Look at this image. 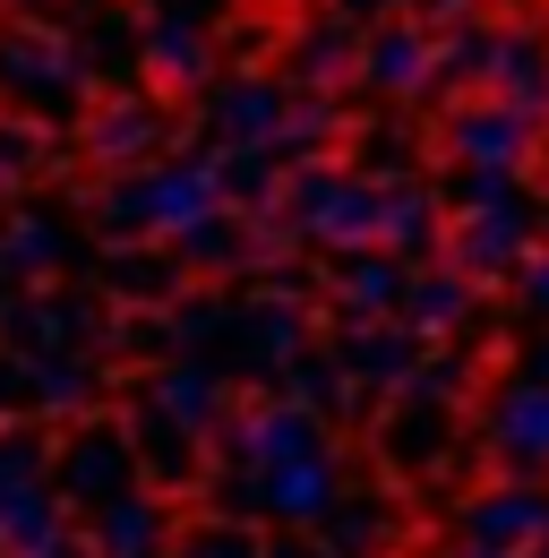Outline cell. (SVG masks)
Returning <instances> with one entry per match:
<instances>
[{"instance_id": "obj_1", "label": "cell", "mask_w": 549, "mask_h": 558, "mask_svg": "<svg viewBox=\"0 0 549 558\" xmlns=\"http://www.w3.org/2000/svg\"><path fill=\"white\" fill-rule=\"evenodd\" d=\"M223 163L215 155H198V163H146V172H121L112 190H103V223L121 232V241H181L190 223H206V215H223Z\"/></svg>"}, {"instance_id": "obj_2", "label": "cell", "mask_w": 549, "mask_h": 558, "mask_svg": "<svg viewBox=\"0 0 549 558\" xmlns=\"http://www.w3.org/2000/svg\"><path fill=\"white\" fill-rule=\"evenodd\" d=\"M533 258V207L515 198L507 172H464V207H455V267L464 276H515Z\"/></svg>"}, {"instance_id": "obj_3", "label": "cell", "mask_w": 549, "mask_h": 558, "mask_svg": "<svg viewBox=\"0 0 549 558\" xmlns=\"http://www.w3.org/2000/svg\"><path fill=\"white\" fill-rule=\"evenodd\" d=\"M549 542V489L541 482H489L455 507V550L464 558H533Z\"/></svg>"}, {"instance_id": "obj_4", "label": "cell", "mask_w": 549, "mask_h": 558, "mask_svg": "<svg viewBox=\"0 0 549 558\" xmlns=\"http://www.w3.org/2000/svg\"><path fill=\"white\" fill-rule=\"evenodd\" d=\"M232 498L249 507V515H267V524H318L327 507H335L343 489V456L335 447H309V456H283V464H258V473H223Z\"/></svg>"}, {"instance_id": "obj_5", "label": "cell", "mask_w": 549, "mask_h": 558, "mask_svg": "<svg viewBox=\"0 0 549 558\" xmlns=\"http://www.w3.org/2000/svg\"><path fill=\"white\" fill-rule=\"evenodd\" d=\"M378 207H387V181H361V172H301L292 181V223L318 250H378Z\"/></svg>"}, {"instance_id": "obj_6", "label": "cell", "mask_w": 549, "mask_h": 558, "mask_svg": "<svg viewBox=\"0 0 549 558\" xmlns=\"http://www.w3.org/2000/svg\"><path fill=\"white\" fill-rule=\"evenodd\" d=\"M52 489H61L69 507H103V498H121L137 489V438L130 421H77L61 438V456H52Z\"/></svg>"}, {"instance_id": "obj_7", "label": "cell", "mask_w": 549, "mask_h": 558, "mask_svg": "<svg viewBox=\"0 0 549 558\" xmlns=\"http://www.w3.org/2000/svg\"><path fill=\"white\" fill-rule=\"evenodd\" d=\"M480 447H489V464H507L515 482H549V378L498 387L489 413H480Z\"/></svg>"}, {"instance_id": "obj_8", "label": "cell", "mask_w": 549, "mask_h": 558, "mask_svg": "<svg viewBox=\"0 0 549 558\" xmlns=\"http://www.w3.org/2000/svg\"><path fill=\"white\" fill-rule=\"evenodd\" d=\"M137 404H146L155 421H172V429H190L198 447H206V438H223V421H232V396H223V378L206 369L198 352H181L172 369H155V387H146Z\"/></svg>"}, {"instance_id": "obj_9", "label": "cell", "mask_w": 549, "mask_h": 558, "mask_svg": "<svg viewBox=\"0 0 549 558\" xmlns=\"http://www.w3.org/2000/svg\"><path fill=\"white\" fill-rule=\"evenodd\" d=\"M77 86H86V70L61 44H44V35H9L0 44V95H17L26 112H61V104H77Z\"/></svg>"}, {"instance_id": "obj_10", "label": "cell", "mask_w": 549, "mask_h": 558, "mask_svg": "<svg viewBox=\"0 0 549 558\" xmlns=\"http://www.w3.org/2000/svg\"><path fill=\"white\" fill-rule=\"evenodd\" d=\"M181 542V524H172V507H163V489H121V498H103L95 507V550L103 558H172Z\"/></svg>"}, {"instance_id": "obj_11", "label": "cell", "mask_w": 549, "mask_h": 558, "mask_svg": "<svg viewBox=\"0 0 549 558\" xmlns=\"http://www.w3.org/2000/svg\"><path fill=\"white\" fill-rule=\"evenodd\" d=\"M447 146H455L464 172H515L533 155V112H515V104H464L447 121Z\"/></svg>"}, {"instance_id": "obj_12", "label": "cell", "mask_w": 549, "mask_h": 558, "mask_svg": "<svg viewBox=\"0 0 549 558\" xmlns=\"http://www.w3.org/2000/svg\"><path fill=\"white\" fill-rule=\"evenodd\" d=\"M206 121H215V138H232V146H274L292 130V104H283L274 77H241V86H215Z\"/></svg>"}, {"instance_id": "obj_13", "label": "cell", "mask_w": 549, "mask_h": 558, "mask_svg": "<svg viewBox=\"0 0 549 558\" xmlns=\"http://www.w3.org/2000/svg\"><path fill=\"white\" fill-rule=\"evenodd\" d=\"M361 77H369L378 95H420V86L438 77V44H429V26H412V17L378 26L369 52H361Z\"/></svg>"}, {"instance_id": "obj_14", "label": "cell", "mask_w": 549, "mask_h": 558, "mask_svg": "<svg viewBox=\"0 0 549 558\" xmlns=\"http://www.w3.org/2000/svg\"><path fill=\"white\" fill-rule=\"evenodd\" d=\"M387 464H404V473H438V464H455V429H447V404H429V396H395V413H387Z\"/></svg>"}, {"instance_id": "obj_15", "label": "cell", "mask_w": 549, "mask_h": 558, "mask_svg": "<svg viewBox=\"0 0 549 558\" xmlns=\"http://www.w3.org/2000/svg\"><path fill=\"white\" fill-rule=\"evenodd\" d=\"M69 542V498L52 482L17 489L9 507H0V558H52Z\"/></svg>"}, {"instance_id": "obj_16", "label": "cell", "mask_w": 549, "mask_h": 558, "mask_svg": "<svg viewBox=\"0 0 549 558\" xmlns=\"http://www.w3.org/2000/svg\"><path fill=\"white\" fill-rule=\"evenodd\" d=\"M232 352H241L258 378L292 369V361H301V310H292V301H249V310L232 318Z\"/></svg>"}, {"instance_id": "obj_17", "label": "cell", "mask_w": 549, "mask_h": 558, "mask_svg": "<svg viewBox=\"0 0 549 558\" xmlns=\"http://www.w3.org/2000/svg\"><path fill=\"white\" fill-rule=\"evenodd\" d=\"M387 542H395V507H387V498L343 489L335 507L318 515V550H327V558H378Z\"/></svg>"}, {"instance_id": "obj_18", "label": "cell", "mask_w": 549, "mask_h": 558, "mask_svg": "<svg viewBox=\"0 0 549 558\" xmlns=\"http://www.w3.org/2000/svg\"><path fill=\"white\" fill-rule=\"evenodd\" d=\"M26 404L35 413H69V421H86L95 413V361L69 344V352H35L26 361Z\"/></svg>"}, {"instance_id": "obj_19", "label": "cell", "mask_w": 549, "mask_h": 558, "mask_svg": "<svg viewBox=\"0 0 549 558\" xmlns=\"http://www.w3.org/2000/svg\"><path fill=\"white\" fill-rule=\"evenodd\" d=\"M464 318H473V276H464V267L404 276V327L412 336H455Z\"/></svg>"}, {"instance_id": "obj_20", "label": "cell", "mask_w": 549, "mask_h": 558, "mask_svg": "<svg viewBox=\"0 0 549 558\" xmlns=\"http://www.w3.org/2000/svg\"><path fill=\"white\" fill-rule=\"evenodd\" d=\"M404 258H369V250H343V276H335V292H343V310L352 318H378V310H404Z\"/></svg>"}, {"instance_id": "obj_21", "label": "cell", "mask_w": 549, "mask_h": 558, "mask_svg": "<svg viewBox=\"0 0 549 558\" xmlns=\"http://www.w3.org/2000/svg\"><path fill=\"white\" fill-rule=\"evenodd\" d=\"M155 138H163V112H155V104H112V112H95V130H86L95 163H137V155H155Z\"/></svg>"}, {"instance_id": "obj_22", "label": "cell", "mask_w": 549, "mask_h": 558, "mask_svg": "<svg viewBox=\"0 0 549 558\" xmlns=\"http://www.w3.org/2000/svg\"><path fill=\"white\" fill-rule=\"evenodd\" d=\"M69 258V232L52 215H17V223H0V276H52Z\"/></svg>"}, {"instance_id": "obj_23", "label": "cell", "mask_w": 549, "mask_h": 558, "mask_svg": "<svg viewBox=\"0 0 549 558\" xmlns=\"http://www.w3.org/2000/svg\"><path fill=\"white\" fill-rule=\"evenodd\" d=\"M489 86H498L515 112H541V104H549V61H541V44L498 35V52H489Z\"/></svg>"}, {"instance_id": "obj_24", "label": "cell", "mask_w": 549, "mask_h": 558, "mask_svg": "<svg viewBox=\"0 0 549 558\" xmlns=\"http://www.w3.org/2000/svg\"><path fill=\"white\" fill-rule=\"evenodd\" d=\"M429 241H438V207H429V190L387 181V207H378V250H429Z\"/></svg>"}, {"instance_id": "obj_25", "label": "cell", "mask_w": 549, "mask_h": 558, "mask_svg": "<svg viewBox=\"0 0 549 558\" xmlns=\"http://www.w3.org/2000/svg\"><path fill=\"white\" fill-rule=\"evenodd\" d=\"M103 276H112L121 301H146V310L181 292V267H172V258H155V250H112V267H103Z\"/></svg>"}, {"instance_id": "obj_26", "label": "cell", "mask_w": 549, "mask_h": 558, "mask_svg": "<svg viewBox=\"0 0 549 558\" xmlns=\"http://www.w3.org/2000/svg\"><path fill=\"white\" fill-rule=\"evenodd\" d=\"M52 482V456H44V438H26V429H0V507L17 498V489Z\"/></svg>"}, {"instance_id": "obj_27", "label": "cell", "mask_w": 549, "mask_h": 558, "mask_svg": "<svg viewBox=\"0 0 549 558\" xmlns=\"http://www.w3.org/2000/svg\"><path fill=\"white\" fill-rule=\"evenodd\" d=\"M181 258H190V267H241V258H249V241H241V223H232V215H206V223L181 232Z\"/></svg>"}, {"instance_id": "obj_28", "label": "cell", "mask_w": 549, "mask_h": 558, "mask_svg": "<svg viewBox=\"0 0 549 558\" xmlns=\"http://www.w3.org/2000/svg\"><path fill=\"white\" fill-rule=\"evenodd\" d=\"M146 61H155V77H163V86H190V77L206 70V44H198V26H155Z\"/></svg>"}, {"instance_id": "obj_29", "label": "cell", "mask_w": 549, "mask_h": 558, "mask_svg": "<svg viewBox=\"0 0 549 558\" xmlns=\"http://www.w3.org/2000/svg\"><path fill=\"white\" fill-rule=\"evenodd\" d=\"M172 558H267V542L249 524H198V533L172 542Z\"/></svg>"}, {"instance_id": "obj_30", "label": "cell", "mask_w": 549, "mask_h": 558, "mask_svg": "<svg viewBox=\"0 0 549 558\" xmlns=\"http://www.w3.org/2000/svg\"><path fill=\"white\" fill-rule=\"evenodd\" d=\"M515 283H524V310H533V318H549V258H541V250L515 267Z\"/></svg>"}, {"instance_id": "obj_31", "label": "cell", "mask_w": 549, "mask_h": 558, "mask_svg": "<svg viewBox=\"0 0 549 558\" xmlns=\"http://www.w3.org/2000/svg\"><path fill=\"white\" fill-rule=\"evenodd\" d=\"M9 404H26V369H17V361H0V413H9Z\"/></svg>"}, {"instance_id": "obj_32", "label": "cell", "mask_w": 549, "mask_h": 558, "mask_svg": "<svg viewBox=\"0 0 549 558\" xmlns=\"http://www.w3.org/2000/svg\"><path fill=\"white\" fill-rule=\"evenodd\" d=\"M52 558H103V550H95V533H69V542H61Z\"/></svg>"}, {"instance_id": "obj_33", "label": "cell", "mask_w": 549, "mask_h": 558, "mask_svg": "<svg viewBox=\"0 0 549 558\" xmlns=\"http://www.w3.org/2000/svg\"><path fill=\"white\" fill-rule=\"evenodd\" d=\"M533 558H549V542H541V550H533Z\"/></svg>"}, {"instance_id": "obj_34", "label": "cell", "mask_w": 549, "mask_h": 558, "mask_svg": "<svg viewBox=\"0 0 549 558\" xmlns=\"http://www.w3.org/2000/svg\"><path fill=\"white\" fill-rule=\"evenodd\" d=\"M0 190H9V172H0Z\"/></svg>"}]
</instances>
